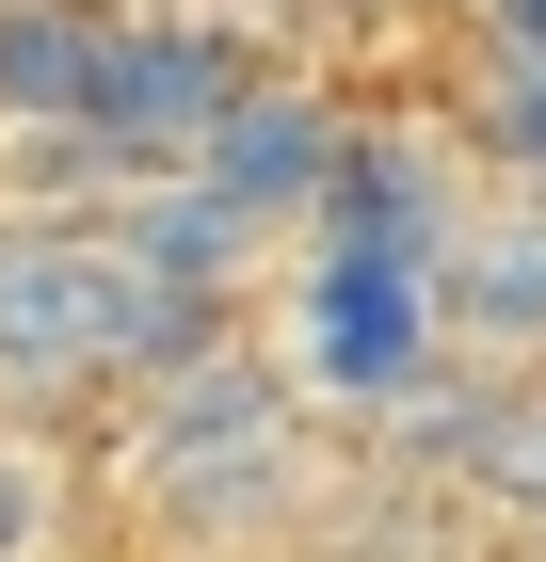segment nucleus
<instances>
[{"mask_svg": "<svg viewBox=\"0 0 546 562\" xmlns=\"http://www.w3.org/2000/svg\"><path fill=\"white\" fill-rule=\"evenodd\" d=\"M225 353V290H177L113 225H0V402L177 386Z\"/></svg>", "mask_w": 546, "mask_h": 562, "instance_id": "obj_1", "label": "nucleus"}, {"mask_svg": "<svg viewBox=\"0 0 546 562\" xmlns=\"http://www.w3.org/2000/svg\"><path fill=\"white\" fill-rule=\"evenodd\" d=\"M129 482H145L177 530H257V515H290V498H305L290 370H257V353L225 338L210 370L145 386V418H129Z\"/></svg>", "mask_w": 546, "mask_h": 562, "instance_id": "obj_2", "label": "nucleus"}, {"mask_svg": "<svg viewBox=\"0 0 546 562\" xmlns=\"http://www.w3.org/2000/svg\"><path fill=\"white\" fill-rule=\"evenodd\" d=\"M257 48L210 33V16H113L97 33V81H81V145H113V161H193V145L242 113Z\"/></svg>", "mask_w": 546, "mask_h": 562, "instance_id": "obj_3", "label": "nucleus"}, {"mask_svg": "<svg viewBox=\"0 0 546 562\" xmlns=\"http://www.w3.org/2000/svg\"><path fill=\"white\" fill-rule=\"evenodd\" d=\"M434 273L402 241H322V290H305V370L354 402H419V353H434Z\"/></svg>", "mask_w": 546, "mask_h": 562, "instance_id": "obj_4", "label": "nucleus"}, {"mask_svg": "<svg viewBox=\"0 0 546 562\" xmlns=\"http://www.w3.org/2000/svg\"><path fill=\"white\" fill-rule=\"evenodd\" d=\"M337 161H354V130H337V113H322L305 81H274V65H257V81H242V113H225V130L193 145V177H210V193H225L242 225H290V210H322V193H337Z\"/></svg>", "mask_w": 546, "mask_h": 562, "instance_id": "obj_5", "label": "nucleus"}, {"mask_svg": "<svg viewBox=\"0 0 546 562\" xmlns=\"http://www.w3.org/2000/svg\"><path fill=\"white\" fill-rule=\"evenodd\" d=\"M434 322L482 353H531L546 338V193H499V210L450 225V258H434Z\"/></svg>", "mask_w": 546, "mask_h": 562, "instance_id": "obj_6", "label": "nucleus"}, {"mask_svg": "<svg viewBox=\"0 0 546 562\" xmlns=\"http://www.w3.org/2000/svg\"><path fill=\"white\" fill-rule=\"evenodd\" d=\"M97 0H0V113H48L81 130V81H97Z\"/></svg>", "mask_w": 546, "mask_h": 562, "instance_id": "obj_7", "label": "nucleus"}, {"mask_svg": "<svg viewBox=\"0 0 546 562\" xmlns=\"http://www.w3.org/2000/svg\"><path fill=\"white\" fill-rule=\"evenodd\" d=\"M113 241H129V258H145V273H177V290H225L257 225L225 210L210 177H193V193H129V210H113Z\"/></svg>", "mask_w": 546, "mask_h": 562, "instance_id": "obj_8", "label": "nucleus"}, {"mask_svg": "<svg viewBox=\"0 0 546 562\" xmlns=\"http://www.w3.org/2000/svg\"><path fill=\"white\" fill-rule=\"evenodd\" d=\"M33 547H48V450L0 434V562H33Z\"/></svg>", "mask_w": 546, "mask_h": 562, "instance_id": "obj_9", "label": "nucleus"}, {"mask_svg": "<svg viewBox=\"0 0 546 562\" xmlns=\"http://www.w3.org/2000/svg\"><path fill=\"white\" fill-rule=\"evenodd\" d=\"M482 130H499V161L546 177V65H499V113H482Z\"/></svg>", "mask_w": 546, "mask_h": 562, "instance_id": "obj_10", "label": "nucleus"}, {"mask_svg": "<svg viewBox=\"0 0 546 562\" xmlns=\"http://www.w3.org/2000/svg\"><path fill=\"white\" fill-rule=\"evenodd\" d=\"M499 33H514V65H546V0H499Z\"/></svg>", "mask_w": 546, "mask_h": 562, "instance_id": "obj_11", "label": "nucleus"}]
</instances>
